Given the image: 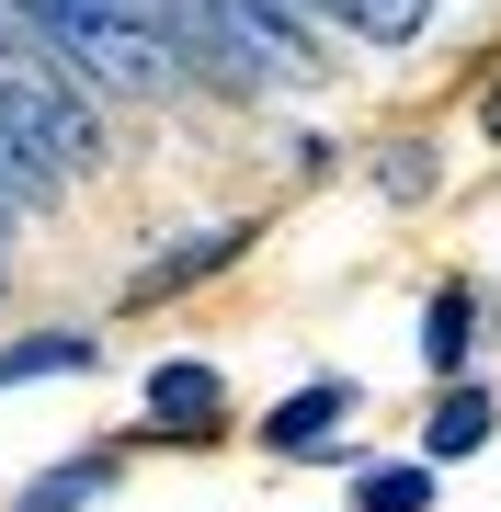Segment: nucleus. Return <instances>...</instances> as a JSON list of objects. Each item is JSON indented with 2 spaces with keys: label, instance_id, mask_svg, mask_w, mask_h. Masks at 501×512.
I'll return each instance as SVG.
<instances>
[{
  "label": "nucleus",
  "instance_id": "9b49d317",
  "mask_svg": "<svg viewBox=\"0 0 501 512\" xmlns=\"http://www.w3.org/2000/svg\"><path fill=\"white\" fill-rule=\"evenodd\" d=\"M490 137H501V92H490Z\"/></svg>",
  "mask_w": 501,
  "mask_h": 512
},
{
  "label": "nucleus",
  "instance_id": "f257e3e1",
  "mask_svg": "<svg viewBox=\"0 0 501 512\" xmlns=\"http://www.w3.org/2000/svg\"><path fill=\"white\" fill-rule=\"evenodd\" d=\"M23 35H35L46 57H69L80 80H114V92H160L183 57H171L160 23H137L126 0H12Z\"/></svg>",
  "mask_w": 501,
  "mask_h": 512
},
{
  "label": "nucleus",
  "instance_id": "9d476101",
  "mask_svg": "<svg viewBox=\"0 0 501 512\" xmlns=\"http://www.w3.org/2000/svg\"><path fill=\"white\" fill-rule=\"evenodd\" d=\"M479 444H490V399H479V387H456V399L433 410V456H479Z\"/></svg>",
  "mask_w": 501,
  "mask_h": 512
},
{
  "label": "nucleus",
  "instance_id": "7ed1b4c3",
  "mask_svg": "<svg viewBox=\"0 0 501 512\" xmlns=\"http://www.w3.org/2000/svg\"><path fill=\"white\" fill-rule=\"evenodd\" d=\"M342 410H353V387H297V399L262 421V444H274V456H319V444L342 433Z\"/></svg>",
  "mask_w": 501,
  "mask_h": 512
},
{
  "label": "nucleus",
  "instance_id": "0eeeda50",
  "mask_svg": "<svg viewBox=\"0 0 501 512\" xmlns=\"http://www.w3.org/2000/svg\"><path fill=\"white\" fill-rule=\"evenodd\" d=\"M467 342H479V296L445 285V296H433V319H422V353H433V365H467Z\"/></svg>",
  "mask_w": 501,
  "mask_h": 512
},
{
  "label": "nucleus",
  "instance_id": "39448f33",
  "mask_svg": "<svg viewBox=\"0 0 501 512\" xmlns=\"http://www.w3.org/2000/svg\"><path fill=\"white\" fill-rule=\"evenodd\" d=\"M308 12H331V23H353V35H376V46H410L422 35V0H308Z\"/></svg>",
  "mask_w": 501,
  "mask_h": 512
},
{
  "label": "nucleus",
  "instance_id": "20e7f679",
  "mask_svg": "<svg viewBox=\"0 0 501 512\" xmlns=\"http://www.w3.org/2000/svg\"><path fill=\"white\" fill-rule=\"evenodd\" d=\"M228 251H240V228H217V239H183V251H160V262H149V274H137L126 296H137V308H149V296H171V285H194V274H217Z\"/></svg>",
  "mask_w": 501,
  "mask_h": 512
},
{
  "label": "nucleus",
  "instance_id": "6e6552de",
  "mask_svg": "<svg viewBox=\"0 0 501 512\" xmlns=\"http://www.w3.org/2000/svg\"><path fill=\"white\" fill-rule=\"evenodd\" d=\"M103 490H114V456H80V467L35 478V490H23V512H80V501H103Z\"/></svg>",
  "mask_w": 501,
  "mask_h": 512
},
{
  "label": "nucleus",
  "instance_id": "1a4fd4ad",
  "mask_svg": "<svg viewBox=\"0 0 501 512\" xmlns=\"http://www.w3.org/2000/svg\"><path fill=\"white\" fill-rule=\"evenodd\" d=\"M433 501V467H365L353 478V512H422Z\"/></svg>",
  "mask_w": 501,
  "mask_h": 512
},
{
  "label": "nucleus",
  "instance_id": "f03ea898",
  "mask_svg": "<svg viewBox=\"0 0 501 512\" xmlns=\"http://www.w3.org/2000/svg\"><path fill=\"white\" fill-rule=\"evenodd\" d=\"M228 421V387H217V365H160L149 376V433H183V444H205Z\"/></svg>",
  "mask_w": 501,
  "mask_h": 512
},
{
  "label": "nucleus",
  "instance_id": "423d86ee",
  "mask_svg": "<svg viewBox=\"0 0 501 512\" xmlns=\"http://www.w3.org/2000/svg\"><path fill=\"white\" fill-rule=\"evenodd\" d=\"M92 365V342H80V330H46V342H12L0 353V387H35V376H80Z\"/></svg>",
  "mask_w": 501,
  "mask_h": 512
}]
</instances>
